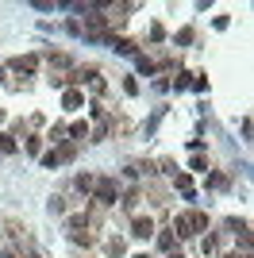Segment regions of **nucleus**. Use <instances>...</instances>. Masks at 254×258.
<instances>
[{"instance_id": "obj_1", "label": "nucleus", "mask_w": 254, "mask_h": 258, "mask_svg": "<svg viewBox=\"0 0 254 258\" xmlns=\"http://www.w3.org/2000/svg\"><path fill=\"white\" fill-rule=\"evenodd\" d=\"M204 227H208V216L189 212V216H181V220H177V235H197V231H204Z\"/></svg>"}, {"instance_id": "obj_2", "label": "nucleus", "mask_w": 254, "mask_h": 258, "mask_svg": "<svg viewBox=\"0 0 254 258\" xmlns=\"http://www.w3.org/2000/svg\"><path fill=\"white\" fill-rule=\"evenodd\" d=\"M96 201H104V205H112V201H116V185L108 181V177L96 185Z\"/></svg>"}, {"instance_id": "obj_4", "label": "nucleus", "mask_w": 254, "mask_h": 258, "mask_svg": "<svg viewBox=\"0 0 254 258\" xmlns=\"http://www.w3.org/2000/svg\"><path fill=\"white\" fill-rule=\"evenodd\" d=\"M81 104V93H66V108H77Z\"/></svg>"}, {"instance_id": "obj_3", "label": "nucleus", "mask_w": 254, "mask_h": 258, "mask_svg": "<svg viewBox=\"0 0 254 258\" xmlns=\"http://www.w3.org/2000/svg\"><path fill=\"white\" fill-rule=\"evenodd\" d=\"M131 235H139V239L154 235V224H150V220H135V231H131Z\"/></svg>"}, {"instance_id": "obj_5", "label": "nucleus", "mask_w": 254, "mask_h": 258, "mask_svg": "<svg viewBox=\"0 0 254 258\" xmlns=\"http://www.w3.org/2000/svg\"><path fill=\"white\" fill-rule=\"evenodd\" d=\"M135 258H147V254H135Z\"/></svg>"}]
</instances>
